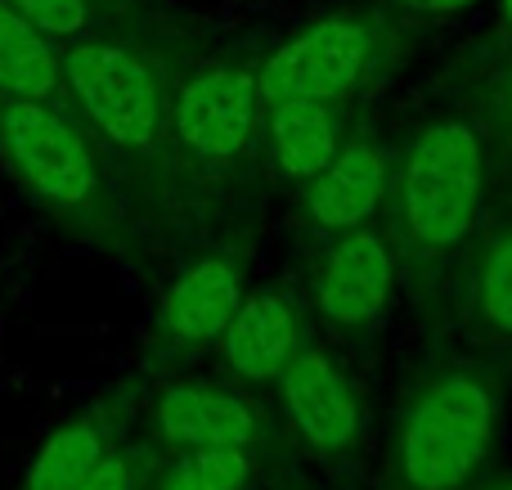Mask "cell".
Instances as JSON below:
<instances>
[{"label":"cell","instance_id":"cell-1","mask_svg":"<svg viewBox=\"0 0 512 490\" xmlns=\"http://www.w3.org/2000/svg\"><path fill=\"white\" fill-rule=\"evenodd\" d=\"M0 158L18 185L72 234H108V189L99 158L81 126L68 122L54 104L0 95Z\"/></svg>","mask_w":512,"mask_h":490},{"label":"cell","instance_id":"cell-2","mask_svg":"<svg viewBox=\"0 0 512 490\" xmlns=\"http://www.w3.org/2000/svg\"><path fill=\"white\" fill-rule=\"evenodd\" d=\"M486 189V158L468 122H432L409 144L400 216L427 248H454L472 234Z\"/></svg>","mask_w":512,"mask_h":490},{"label":"cell","instance_id":"cell-3","mask_svg":"<svg viewBox=\"0 0 512 490\" xmlns=\"http://www.w3.org/2000/svg\"><path fill=\"white\" fill-rule=\"evenodd\" d=\"M63 86L90 126L117 149L144 153L167 126L162 77L135 45L122 41H72L59 54Z\"/></svg>","mask_w":512,"mask_h":490},{"label":"cell","instance_id":"cell-4","mask_svg":"<svg viewBox=\"0 0 512 490\" xmlns=\"http://www.w3.org/2000/svg\"><path fill=\"white\" fill-rule=\"evenodd\" d=\"M495 437L490 392L472 378H445L414 401L400 432V477L409 490H459Z\"/></svg>","mask_w":512,"mask_h":490},{"label":"cell","instance_id":"cell-5","mask_svg":"<svg viewBox=\"0 0 512 490\" xmlns=\"http://www.w3.org/2000/svg\"><path fill=\"white\" fill-rule=\"evenodd\" d=\"M373 54V32L364 18L337 14L306 27L301 36L283 41L256 72V95L261 108L283 99H319V104H342L355 95L364 68Z\"/></svg>","mask_w":512,"mask_h":490},{"label":"cell","instance_id":"cell-6","mask_svg":"<svg viewBox=\"0 0 512 490\" xmlns=\"http://www.w3.org/2000/svg\"><path fill=\"white\" fill-rule=\"evenodd\" d=\"M256 117H261L256 72L221 63L180 86L176 108H171V131L203 167H230L248 149Z\"/></svg>","mask_w":512,"mask_h":490},{"label":"cell","instance_id":"cell-7","mask_svg":"<svg viewBox=\"0 0 512 490\" xmlns=\"http://www.w3.org/2000/svg\"><path fill=\"white\" fill-rule=\"evenodd\" d=\"M243 302V279L230 261L203 257L167 288L158 311V333L176 347H203L230 329Z\"/></svg>","mask_w":512,"mask_h":490},{"label":"cell","instance_id":"cell-8","mask_svg":"<svg viewBox=\"0 0 512 490\" xmlns=\"http://www.w3.org/2000/svg\"><path fill=\"white\" fill-rule=\"evenodd\" d=\"M391 293V252L373 230H346L319 270V311L337 324H364L382 311Z\"/></svg>","mask_w":512,"mask_h":490},{"label":"cell","instance_id":"cell-9","mask_svg":"<svg viewBox=\"0 0 512 490\" xmlns=\"http://www.w3.org/2000/svg\"><path fill=\"white\" fill-rule=\"evenodd\" d=\"M279 378L288 419L297 423L301 437L324 450L351 446L355 428H360V410H355V396L346 378L333 369V360L319 356V351H297Z\"/></svg>","mask_w":512,"mask_h":490},{"label":"cell","instance_id":"cell-10","mask_svg":"<svg viewBox=\"0 0 512 490\" xmlns=\"http://www.w3.org/2000/svg\"><path fill=\"white\" fill-rule=\"evenodd\" d=\"M153 428L167 446L194 450V446H252L256 414L243 396L221 392V387H194L176 383L153 405Z\"/></svg>","mask_w":512,"mask_h":490},{"label":"cell","instance_id":"cell-11","mask_svg":"<svg viewBox=\"0 0 512 490\" xmlns=\"http://www.w3.org/2000/svg\"><path fill=\"white\" fill-rule=\"evenodd\" d=\"M225 365L248 383L279 378L283 365L297 356V315L279 293H252L239 302L230 329L221 333Z\"/></svg>","mask_w":512,"mask_h":490},{"label":"cell","instance_id":"cell-12","mask_svg":"<svg viewBox=\"0 0 512 490\" xmlns=\"http://www.w3.org/2000/svg\"><path fill=\"white\" fill-rule=\"evenodd\" d=\"M382 194H387V162H382L378 144H337L333 162L319 171L315 189H310V216L324 230H355L378 212Z\"/></svg>","mask_w":512,"mask_h":490},{"label":"cell","instance_id":"cell-13","mask_svg":"<svg viewBox=\"0 0 512 490\" xmlns=\"http://www.w3.org/2000/svg\"><path fill=\"white\" fill-rule=\"evenodd\" d=\"M113 441H117L113 410H108V405H95V410L59 423V428L36 446L32 464H27L23 482L14 490H72L108 450H113Z\"/></svg>","mask_w":512,"mask_h":490},{"label":"cell","instance_id":"cell-14","mask_svg":"<svg viewBox=\"0 0 512 490\" xmlns=\"http://www.w3.org/2000/svg\"><path fill=\"white\" fill-rule=\"evenodd\" d=\"M270 117L274 167L292 180H315L337 153V113L319 99H283L265 108Z\"/></svg>","mask_w":512,"mask_h":490},{"label":"cell","instance_id":"cell-15","mask_svg":"<svg viewBox=\"0 0 512 490\" xmlns=\"http://www.w3.org/2000/svg\"><path fill=\"white\" fill-rule=\"evenodd\" d=\"M63 90V63L50 36L36 32L9 0H0V95L45 99L54 104Z\"/></svg>","mask_w":512,"mask_h":490},{"label":"cell","instance_id":"cell-16","mask_svg":"<svg viewBox=\"0 0 512 490\" xmlns=\"http://www.w3.org/2000/svg\"><path fill=\"white\" fill-rule=\"evenodd\" d=\"M248 477V446H194L153 477V490H243Z\"/></svg>","mask_w":512,"mask_h":490},{"label":"cell","instance_id":"cell-17","mask_svg":"<svg viewBox=\"0 0 512 490\" xmlns=\"http://www.w3.org/2000/svg\"><path fill=\"white\" fill-rule=\"evenodd\" d=\"M50 41H77L90 23V0H9Z\"/></svg>","mask_w":512,"mask_h":490},{"label":"cell","instance_id":"cell-18","mask_svg":"<svg viewBox=\"0 0 512 490\" xmlns=\"http://www.w3.org/2000/svg\"><path fill=\"white\" fill-rule=\"evenodd\" d=\"M481 311L499 333H512V239H504L481 275Z\"/></svg>","mask_w":512,"mask_h":490},{"label":"cell","instance_id":"cell-19","mask_svg":"<svg viewBox=\"0 0 512 490\" xmlns=\"http://www.w3.org/2000/svg\"><path fill=\"white\" fill-rule=\"evenodd\" d=\"M140 482H144L140 459L113 446L95 468H90L86 477H81L77 486H72V490H140Z\"/></svg>","mask_w":512,"mask_h":490},{"label":"cell","instance_id":"cell-20","mask_svg":"<svg viewBox=\"0 0 512 490\" xmlns=\"http://www.w3.org/2000/svg\"><path fill=\"white\" fill-rule=\"evenodd\" d=\"M400 9H414V14H459V9L477 5V0H391Z\"/></svg>","mask_w":512,"mask_h":490},{"label":"cell","instance_id":"cell-21","mask_svg":"<svg viewBox=\"0 0 512 490\" xmlns=\"http://www.w3.org/2000/svg\"><path fill=\"white\" fill-rule=\"evenodd\" d=\"M499 14H504V23L512 27V0H499Z\"/></svg>","mask_w":512,"mask_h":490},{"label":"cell","instance_id":"cell-22","mask_svg":"<svg viewBox=\"0 0 512 490\" xmlns=\"http://www.w3.org/2000/svg\"><path fill=\"white\" fill-rule=\"evenodd\" d=\"M508 113H512V86H508Z\"/></svg>","mask_w":512,"mask_h":490},{"label":"cell","instance_id":"cell-23","mask_svg":"<svg viewBox=\"0 0 512 490\" xmlns=\"http://www.w3.org/2000/svg\"><path fill=\"white\" fill-rule=\"evenodd\" d=\"M504 490H512V486H504Z\"/></svg>","mask_w":512,"mask_h":490}]
</instances>
